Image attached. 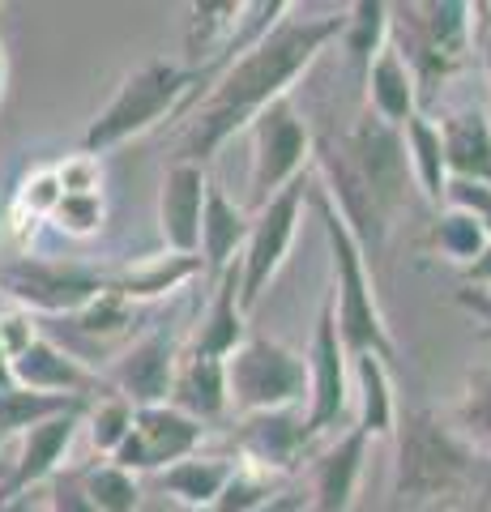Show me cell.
Here are the masks:
<instances>
[{
	"mask_svg": "<svg viewBox=\"0 0 491 512\" xmlns=\"http://www.w3.org/2000/svg\"><path fill=\"white\" fill-rule=\"evenodd\" d=\"M338 35H342V13H325V18H291L287 13L274 30H265L193 103V120H188L176 163L205 167L269 103L291 99V86L321 60L329 43H338Z\"/></svg>",
	"mask_w": 491,
	"mask_h": 512,
	"instance_id": "1",
	"label": "cell"
},
{
	"mask_svg": "<svg viewBox=\"0 0 491 512\" xmlns=\"http://www.w3.org/2000/svg\"><path fill=\"white\" fill-rule=\"evenodd\" d=\"M316 167H321L325 197L359 239L363 256H380L410 192L402 128H389L372 111H363L342 137L316 146Z\"/></svg>",
	"mask_w": 491,
	"mask_h": 512,
	"instance_id": "2",
	"label": "cell"
},
{
	"mask_svg": "<svg viewBox=\"0 0 491 512\" xmlns=\"http://www.w3.org/2000/svg\"><path fill=\"white\" fill-rule=\"evenodd\" d=\"M393 436H398L393 504H423V512H436V504H462L483 487L487 457L470 448L436 410H406Z\"/></svg>",
	"mask_w": 491,
	"mask_h": 512,
	"instance_id": "3",
	"label": "cell"
},
{
	"mask_svg": "<svg viewBox=\"0 0 491 512\" xmlns=\"http://www.w3.org/2000/svg\"><path fill=\"white\" fill-rule=\"evenodd\" d=\"M389 43L415 73L419 111L466 69L474 52V5L466 0H410L389 5Z\"/></svg>",
	"mask_w": 491,
	"mask_h": 512,
	"instance_id": "4",
	"label": "cell"
},
{
	"mask_svg": "<svg viewBox=\"0 0 491 512\" xmlns=\"http://www.w3.org/2000/svg\"><path fill=\"white\" fill-rule=\"evenodd\" d=\"M308 192H312L316 214H321L325 244H329V274H334L329 303H334V325H338V338L346 346V355L351 359L355 355H376V359L393 363L398 359V346H393L385 312H380V303H376L368 256H363L359 239L342 222V214L334 210V201L325 197V188H308Z\"/></svg>",
	"mask_w": 491,
	"mask_h": 512,
	"instance_id": "5",
	"label": "cell"
},
{
	"mask_svg": "<svg viewBox=\"0 0 491 512\" xmlns=\"http://www.w3.org/2000/svg\"><path fill=\"white\" fill-rule=\"evenodd\" d=\"M197 77L184 69V64L171 60H146L137 64L133 73L120 77L116 94L103 103V111L86 124L82 133V154H112L120 146H129L133 137L150 133L167 116L188 107V94H193Z\"/></svg>",
	"mask_w": 491,
	"mask_h": 512,
	"instance_id": "6",
	"label": "cell"
},
{
	"mask_svg": "<svg viewBox=\"0 0 491 512\" xmlns=\"http://www.w3.org/2000/svg\"><path fill=\"white\" fill-rule=\"evenodd\" d=\"M227 397L240 414L299 410L308 402V363L287 342L248 333L227 359Z\"/></svg>",
	"mask_w": 491,
	"mask_h": 512,
	"instance_id": "7",
	"label": "cell"
},
{
	"mask_svg": "<svg viewBox=\"0 0 491 512\" xmlns=\"http://www.w3.org/2000/svg\"><path fill=\"white\" fill-rule=\"evenodd\" d=\"M103 286L107 278L90 265L43 261L30 252L0 256V295L30 316H77Z\"/></svg>",
	"mask_w": 491,
	"mask_h": 512,
	"instance_id": "8",
	"label": "cell"
},
{
	"mask_svg": "<svg viewBox=\"0 0 491 512\" xmlns=\"http://www.w3.org/2000/svg\"><path fill=\"white\" fill-rule=\"evenodd\" d=\"M308 201V171L295 184H287L278 197H269L261 210L248 214V239L240 252V303L244 312L257 308V299L269 291V282L278 278V269L287 265L299 218H304Z\"/></svg>",
	"mask_w": 491,
	"mask_h": 512,
	"instance_id": "9",
	"label": "cell"
},
{
	"mask_svg": "<svg viewBox=\"0 0 491 512\" xmlns=\"http://www.w3.org/2000/svg\"><path fill=\"white\" fill-rule=\"evenodd\" d=\"M248 141H252L248 205L261 210L269 197H278L282 188L304 175L308 158H312V133H308V124L299 120L295 103L278 99L248 124Z\"/></svg>",
	"mask_w": 491,
	"mask_h": 512,
	"instance_id": "10",
	"label": "cell"
},
{
	"mask_svg": "<svg viewBox=\"0 0 491 512\" xmlns=\"http://www.w3.org/2000/svg\"><path fill=\"white\" fill-rule=\"evenodd\" d=\"M308 402H304V427L308 436H325V431H338V423H346V414L355 406V389H351V355L338 338L334 325V303H321L312 325V342H308Z\"/></svg>",
	"mask_w": 491,
	"mask_h": 512,
	"instance_id": "11",
	"label": "cell"
},
{
	"mask_svg": "<svg viewBox=\"0 0 491 512\" xmlns=\"http://www.w3.org/2000/svg\"><path fill=\"white\" fill-rule=\"evenodd\" d=\"M205 427L197 419H188L176 406H137L133 410V431L116 448L112 466L129 474H163L167 466L193 457L201 448Z\"/></svg>",
	"mask_w": 491,
	"mask_h": 512,
	"instance_id": "12",
	"label": "cell"
},
{
	"mask_svg": "<svg viewBox=\"0 0 491 512\" xmlns=\"http://www.w3.org/2000/svg\"><path fill=\"white\" fill-rule=\"evenodd\" d=\"M180 355L184 350L167 325L141 333V338L129 350H120L112 367H107V389L120 393L129 406H163Z\"/></svg>",
	"mask_w": 491,
	"mask_h": 512,
	"instance_id": "13",
	"label": "cell"
},
{
	"mask_svg": "<svg viewBox=\"0 0 491 512\" xmlns=\"http://www.w3.org/2000/svg\"><path fill=\"white\" fill-rule=\"evenodd\" d=\"M86 410H90V402L86 406H73V410L56 414V419H47V423L26 431L22 448H18V461H13V470H9L5 483H0V508L13 504V500H22L30 487L52 483V478L65 470V457H69V448H73L77 427L86 423Z\"/></svg>",
	"mask_w": 491,
	"mask_h": 512,
	"instance_id": "14",
	"label": "cell"
},
{
	"mask_svg": "<svg viewBox=\"0 0 491 512\" xmlns=\"http://www.w3.org/2000/svg\"><path fill=\"white\" fill-rule=\"evenodd\" d=\"M308 427L304 410H274V414H240L235 427V448H240V466H252L261 474H291L308 453Z\"/></svg>",
	"mask_w": 491,
	"mask_h": 512,
	"instance_id": "15",
	"label": "cell"
},
{
	"mask_svg": "<svg viewBox=\"0 0 491 512\" xmlns=\"http://www.w3.org/2000/svg\"><path fill=\"white\" fill-rule=\"evenodd\" d=\"M13 384L30 389V393H47V397H77V402H90V393L107 389V380L94 372V367H86L77 355H69L65 346L43 338V333L13 359Z\"/></svg>",
	"mask_w": 491,
	"mask_h": 512,
	"instance_id": "16",
	"label": "cell"
},
{
	"mask_svg": "<svg viewBox=\"0 0 491 512\" xmlns=\"http://www.w3.org/2000/svg\"><path fill=\"white\" fill-rule=\"evenodd\" d=\"M205 192L210 175L193 163H171L158 188V235L163 248L176 256H197L201 248V214H205Z\"/></svg>",
	"mask_w": 491,
	"mask_h": 512,
	"instance_id": "17",
	"label": "cell"
},
{
	"mask_svg": "<svg viewBox=\"0 0 491 512\" xmlns=\"http://www.w3.org/2000/svg\"><path fill=\"white\" fill-rule=\"evenodd\" d=\"M368 436L351 423V431L334 436V444L312 461V491H308V512H351L355 495L363 483V466H368Z\"/></svg>",
	"mask_w": 491,
	"mask_h": 512,
	"instance_id": "18",
	"label": "cell"
},
{
	"mask_svg": "<svg viewBox=\"0 0 491 512\" xmlns=\"http://www.w3.org/2000/svg\"><path fill=\"white\" fill-rule=\"evenodd\" d=\"M210 286L214 291H210V303H205V312H201V325L193 329L188 355L231 359L248 338V312L240 303V261H235L227 274H218Z\"/></svg>",
	"mask_w": 491,
	"mask_h": 512,
	"instance_id": "19",
	"label": "cell"
},
{
	"mask_svg": "<svg viewBox=\"0 0 491 512\" xmlns=\"http://www.w3.org/2000/svg\"><path fill=\"white\" fill-rule=\"evenodd\" d=\"M167 406H176L188 419H197L201 427L223 419L231 410L227 397V359H201V355H180L176 376H171V393Z\"/></svg>",
	"mask_w": 491,
	"mask_h": 512,
	"instance_id": "20",
	"label": "cell"
},
{
	"mask_svg": "<svg viewBox=\"0 0 491 512\" xmlns=\"http://www.w3.org/2000/svg\"><path fill=\"white\" fill-rule=\"evenodd\" d=\"M244 239H248V210L235 205L218 184H210V192H205V214H201V248H197L205 278L214 282L218 274H227V269L240 261Z\"/></svg>",
	"mask_w": 491,
	"mask_h": 512,
	"instance_id": "21",
	"label": "cell"
},
{
	"mask_svg": "<svg viewBox=\"0 0 491 512\" xmlns=\"http://www.w3.org/2000/svg\"><path fill=\"white\" fill-rule=\"evenodd\" d=\"M440 146H445L449 180H479L491 184V120L483 107L453 111L436 124Z\"/></svg>",
	"mask_w": 491,
	"mask_h": 512,
	"instance_id": "22",
	"label": "cell"
},
{
	"mask_svg": "<svg viewBox=\"0 0 491 512\" xmlns=\"http://www.w3.org/2000/svg\"><path fill=\"white\" fill-rule=\"evenodd\" d=\"M363 86H368V111L389 124V128H402L410 116H419V86H415V73L406 69V60L398 56V47H385L363 73Z\"/></svg>",
	"mask_w": 491,
	"mask_h": 512,
	"instance_id": "23",
	"label": "cell"
},
{
	"mask_svg": "<svg viewBox=\"0 0 491 512\" xmlns=\"http://www.w3.org/2000/svg\"><path fill=\"white\" fill-rule=\"evenodd\" d=\"M351 389H355V427L363 436L368 440L393 436V427H398V397H393L389 363L376 355H355Z\"/></svg>",
	"mask_w": 491,
	"mask_h": 512,
	"instance_id": "24",
	"label": "cell"
},
{
	"mask_svg": "<svg viewBox=\"0 0 491 512\" xmlns=\"http://www.w3.org/2000/svg\"><path fill=\"white\" fill-rule=\"evenodd\" d=\"M402 146H406V163H410V180L432 205L445 210V188H449V167H445V146H440V128L436 120L419 111L402 124Z\"/></svg>",
	"mask_w": 491,
	"mask_h": 512,
	"instance_id": "25",
	"label": "cell"
},
{
	"mask_svg": "<svg viewBox=\"0 0 491 512\" xmlns=\"http://www.w3.org/2000/svg\"><path fill=\"white\" fill-rule=\"evenodd\" d=\"M231 470H235V461H227V457L193 453V457H184L158 474V487H163L176 504H184L188 512H205V508H214L218 495H223Z\"/></svg>",
	"mask_w": 491,
	"mask_h": 512,
	"instance_id": "26",
	"label": "cell"
},
{
	"mask_svg": "<svg viewBox=\"0 0 491 512\" xmlns=\"http://www.w3.org/2000/svg\"><path fill=\"white\" fill-rule=\"evenodd\" d=\"M201 274V256H176V252H163V256H146L141 265H129L124 274L107 278V291H116L120 299H158V295H171L180 291L184 282H193Z\"/></svg>",
	"mask_w": 491,
	"mask_h": 512,
	"instance_id": "27",
	"label": "cell"
},
{
	"mask_svg": "<svg viewBox=\"0 0 491 512\" xmlns=\"http://www.w3.org/2000/svg\"><path fill=\"white\" fill-rule=\"evenodd\" d=\"M342 52L351 69L368 73V64L389 47V5L385 0H355L342 9Z\"/></svg>",
	"mask_w": 491,
	"mask_h": 512,
	"instance_id": "28",
	"label": "cell"
},
{
	"mask_svg": "<svg viewBox=\"0 0 491 512\" xmlns=\"http://www.w3.org/2000/svg\"><path fill=\"white\" fill-rule=\"evenodd\" d=\"M73 406H86V402H77V397H47V393H30L9 384V389H0V440L26 436L30 427L56 419V414H65Z\"/></svg>",
	"mask_w": 491,
	"mask_h": 512,
	"instance_id": "29",
	"label": "cell"
},
{
	"mask_svg": "<svg viewBox=\"0 0 491 512\" xmlns=\"http://www.w3.org/2000/svg\"><path fill=\"white\" fill-rule=\"evenodd\" d=\"M449 423L470 448H479L491 461V367H474L466 376V393L457 402V410L449 414Z\"/></svg>",
	"mask_w": 491,
	"mask_h": 512,
	"instance_id": "30",
	"label": "cell"
},
{
	"mask_svg": "<svg viewBox=\"0 0 491 512\" xmlns=\"http://www.w3.org/2000/svg\"><path fill=\"white\" fill-rule=\"evenodd\" d=\"M427 248L466 269V265L479 261V252L487 248V231H483L479 218H470L462 210H440L432 231H427Z\"/></svg>",
	"mask_w": 491,
	"mask_h": 512,
	"instance_id": "31",
	"label": "cell"
},
{
	"mask_svg": "<svg viewBox=\"0 0 491 512\" xmlns=\"http://www.w3.org/2000/svg\"><path fill=\"white\" fill-rule=\"evenodd\" d=\"M82 487H86V500L94 504V512H137L141 508L137 474L112 466V461L82 466Z\"/></svg>",
	"mask_w": 491,
	"mask_h": 512,
	"instance_id": "32",
	"label": "cell"
},
{
	"mask_svg": "<svg viewBox=\"0 0 491 512\" xmlns=\"http://www.w3.org/2000/svg\"><path fill=\"white\" fill-rule=\"evenodd\" d=\"M133 410L137 406H129L120 393H107V397H99L90 410H86V431H90V444H94V453H99L103 461H112L116 457V448L124 444V436L133 431Z\"/></svg>",
	"mask_w": 491,
	"mask_h": 512,
	"instance_id": "33",
	"label": "cell"
},
{
	"mask_svg": "<svg viewBox=\"0 0 491 512\" xmlns=\"http://www.w3.org/2000/svg\"><path fill=\"white\" fill-rule=\"evenodd\" d=\"M274 491H282L274 474H261L252 466H235L231 478H227V487H223V495L214 500L210 512H252V508H261Z\"/></svg>",
	"mask_w": 491,
	"mask_h": 512,
	"instance_id": "34",
	"label": "cell"
},
{
	"mask_svg": "<svg viewBox=\"0 0 491 512\" xmlns=\"http://www.w3.org/2000/svg\"><path fill=\"white\" fill-rule=\"evenodd\" d=\"M73 320L86 338H116V333H124V325L133 320V303L103 286V295H94Z\"/></svg>",
	"mask_w": 491,
	"mask_h": 512,
	"instance_id": "35",
	"label": "cell"
},
{
	"mask_svg": "<svg viewBox=\"0 0 491 512\" xmlns=\"http://www.w3.org/2000/svg\"><path fill=\"white\" fill-rule=\"evenodd\" d=\"M103 218H107L103 192H90V197H60L47 222H56V231H65L73 239H90L103 231Z\"/></svg>",
	"mask_w": 491,
	"mask_h": 512,
	"instance_id": "36",
	"label": "cell"
},
{
	"mask_svg": "<svg viewBox=\"0 0 491 512\" xmlns=\"http://www.w3.org/2000/svg\"><path fill=\"white\" fill-rule=\"evenodd\" d=\"M60 180H56V167H35V171H26L22 175V188H18V197H13V210L26 214V218H52V210L60 205Z\"/></svg>",
	"mask_w": 491,
	"mask_h": 512,
	"instance_id": "37",
	"label": "cell"
},
{
	"mask_svg": "<svg viewBox=\"0 0 491 512\" xmlns=\"http://www.w3.org/2000/svg\"><path fill=\"white\" fill-rule=\"evenodd\" d=\"M56 180L65 197H90V192H103V163L94 154H73L56 163Z\"/></svg>",
	"mask_w": 491,
	"mask_h": 512,
	"instance_id": "38",
	"label": "cell"
},
{
	"mask_svg": "<svg viewBox=\"0 0 491 512\" xmlns=\"http://www.w3.org/2000/svg\"><path fill=\"white\" fill-rule=\"evenodd\" d=\"M445 210H462L470 218L483 222V231L491 239V184L479 180H449L445 188Z\"/></svg>",
	"mask_w": 491,
	"mask_h": 512,
	"instance_id": "39",
	"label": "cell"
},
{
	"mask_svg": "<svg viewBox=\"0 0 491 512\" xmlns=\"http://www.w3.org/2000/svg\"><path fill=\"white\" fill-rule=\"evenodd\" d=\"M47 512H94L82 487V470H60L47 483Z\"/></svg>",
	"mask_w": 491,
	"mask_h": 512,
	"instance_id": "40",
	"label": "cell"
},
{
	"mask_svg": "<svg viewBox=\"0 0 491 512\" xmlns=\"http://www.w3.org/2000/svg\"><path fill=\"white\" fill-rule=\"evenodd\" d=\"M35 338H39L35 316L22 312V308H13V303H9V308L0 312V350H5V355H9V363L18 359L22 350H26L30 342H35Z\"/></svg>",
	"mask_w": 491,
	"mask_h": 512,
	"instance_id": "41",
	"label": "cell"
},
{
	"mask_svg": "<svg viewBox=\"0 0 491 512\" xmlns=\"http://www.w3.org/2000/svg\"><path fill=\"white\" fill-rule=\"evenodd\" d=\"M252 512H308V495H304V491L282 487V491H274L261 508H252Z\"/></svg>",
	"mask_w": 491,
	"mask_h": 512,
	"instance_id": "42",
	"label": "cell"
},
{
	"mask_svg": "<svg viewBox=\"0 0 491 512\" xmlns=\"http://www.w3.org/2000/svg\"><path fill=\"white\" fill-rule=\"evenodd\" d=\"M462 278H466V286H491V239H487V248L479 252V261L462 269Z\"/></svg>",
	"mask_w": 491,
	"mask_h": 512,
	"instance_id": "43",
	"label": "cell"
},
{
	"mask_svg": "<svg viewBox=\"0 0 491 512\" xmlns=\"http://www.w3.org/2000/svg\"><path fill=\"white\" fill-rule=\"evenodd\" d=\"M457 303H462V308H470L479 320H491V299H487V295H479V291H457Z\"/></svg>",
	"mask_w": 491,
	"mask_h": 512,
	"instance_id": "44",
	"label": "cell"
},
{
	"mask_svg": "<svg viewBox=\"0 0 491 512\" xmlns=\"http://www.w3.org/2000/svg\"><path fill=\"white\" fill-rule=\"evenodd\" d=\"M5 86H9V60H5V47H0V99H5Z\"/></svg>",
	"mask_w": 491,
	"mask_h": 512,
	"instance_id": "45",
	"label": "cell"
},
{
	"mask_svg": "<svg viewBox=\"0 0 491 512\" xmlns=\"http://www.w3.org/2000/svg\"><path fill=\"white\" fill-rule=\"evenodd\" d=\"M205 512H210V508H205Z\"/></svg>",
	"mask_w": 491,
	"mask_h": 512,
	"instance_id": "46",
	"label": "cell"
}]
</instances>
